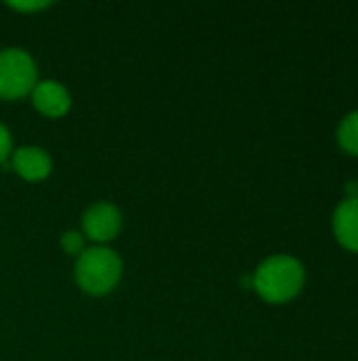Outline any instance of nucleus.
I'll list each match as a JSON object with an SVG mask.
<instances>
[{
    "label": "nucleus",
    "instance_id": "obj_6",
    "mask_svg": "<svg viewBox=\"0 0 358 361\" xmlns=\"http://www.w3.org/2000/svg\"><path fill=\"white\" fill-rule=\"evenodd\" d=\"M13 169L27 182L44 180L51 173V159L42 148L25 146L13 152Z\"/></svg>",
    "mask_w": 358,
    "mask_h": 361
},
{
    "label": "nucleus",
    "instance_id": "obj_3",
    "mask_svg": "<svg viewBox=\"0 0 358 361\" xmlns=\"http://www.w3.org/2000/svg\"><path fill=\"white\" fill-rule=\"evenodd\" d=\"M36 87V63L21 49L0 51V97L17 99Z\"/></svg>",
    "mask_w": 358,
    "mask_h": 361
},
{
    "label": "nucleus",
    "instance_id": "obj_8",
    "mask_svg": "<svg viewBox=\"0 0 358 361\" xmlns=\"http://www.w3.org/2000/svg\"><path fill=\"white\" fill-rule=\"evenodd\" d=\"M338 142L340 146L350 152V154H357L358 157V110L348 114L342 123H340V129H338Z\"/></svg>",
    "mask_w": 358,
    "mask_h": 361
},
{
    "label": "nucleus",
    "instance_id": "obj_2",
    "mask_svg": "<svg viewBox=\"0 0 358 361\" xmlns=\"http://www.w3.org/2000/svg\"><path fill=\"white\" fill-rule=\"evenodd\" d=\"M122 273V262L118 254L110 247H91L78 256L76 262V281L89 294H108L116 288Z\"/></svg>",
    "mask_w": 358,
    "mask_h": 361
},
{
    "label": "nucleus",
    "instance_id": "obj_1",
    "mask_svg": "<svg viewBox=\"0 0 358 361\" xmlns=\"http://www.w3.org/2000/svg\"><path fill=\"white\" fill-rule=\"evenodd\" d=\"M304 286V267L291 256H272L260 264L253 288L268 302H287L300 294Z\"/></svg>",
    "mask_w": 358,
    "mask_h": 361
},
{
    "label": "nucleus",
    "instance_id": "obj_4",
    "mask_svg": "<svg viewBox=\"0 0 358 361\" xmlns=\"http://www.w3.org/2000/svg\"><path fill=\"white\" fill-rule=\"evenodd\" d=\"M122 226L120 212L112 203H95L82 216V228L89 239L97 243L112 241Z\"/></svg>",
    "mask_w": 358,
    "mask_h": 361
},
{
    "label": "nucleus",
    "instance_id": "obj_5",
    "mask_svg": "<svg viewBox=\"0 0 358 361\" xmlns=\"http://www.w3.org/2000/svg\"><path fill=\"white\" fill-rule=\"evenodd\" d=\"M34 108L51 118L63 116L70 110V93L57 80H42L32 89Z\"/></svg>",
    "mask_w": 358,
    "mask_h": 361
},
{
    "label": "nucleus",
    "instance_id": "obj_11",
    "mask_svg": "<svg viewBox=\"0 0 358 361\" xmlns=\"http://www.w3.org/2000/svg\"><path fill=\"white\" fill-rule=\"evenodd\" d=\"M8 6H13V8L25 13V11H40V8L49 6V2H11Z\"/></svg>",
    "mask_w": 358,
    "mask_h": 361
},
{
    "label": "nucleus",
    "instance_id": "obj_10",
    "mask_svg": "<svg viewBox=\"0 0 358 361\" xmlns=\"http://www.w3.org/2000/svg\"><path fill=\"white\" fill-rule=\"evenodd\" d=\"M11 152V133L8 129L0 123V163H4V159Z\"/></svg>",
    "mask_w": 358,
    "mask_h": 361
},
{
    "label": "nucleus",
    "instance_id": "obj_7",
    "mask_svg": "<svg viewBox=\"0 0 358 361\" xmlns=\"http://www.w3.org/2000/svg\"><path fill=\"white\" fill-rule=\"evenodd\" d=\"M333 231L346 250L358 252V199H346L340 203L333 216Z\"/></svg>",
    "mask_w": 358,
    "mask_h": 361
},
{
    "label": "nucleus",
    "instance_id": "obj_9",
    "mask_svg": "<svg viewBox=\"0 0 358 361\" xmlns=\"http://www.w3.org/2000/svg\"><path fill=\"white\" fill-rule=\"evenodd\" d=\"M61 247H63V252L70 254V256L82 254V252H84V237H82L80 233H74V231L63 233V237H61Z\"/></svg>",
    "mask_w": 358,
    "mask_h": 361
}]
</instances>
